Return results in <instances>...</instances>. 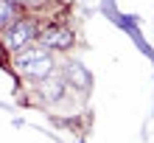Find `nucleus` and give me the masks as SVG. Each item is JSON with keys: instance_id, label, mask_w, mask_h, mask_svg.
Returning <instances> with one entry per match:
<instances>
[{"instance_id": "39448f33", "label": "nucleus", "mask_w": 154, "mask_h": 143, "mask_svg": "<svg viewBox=\"0 0 154 143\" xmlns=\"http://www.w3.org/2000/svg\"><path fill=\"white\" fill-rule=\"evenodd\" d=\"M62 79L67 82V87H73L79 93L93 90V76H90V70L81 65V62H67V65L62 67Z\"/></svg>"}, {"instance_id": "6e6552de", "label": "nucleus", "mask_w": 154, "mask_h": 143, "mask_svg": "<svg viewBox=\"0 0 154 143\" xmlns=\"http://www.w3.org/2000/svg\"><path fill=\"white\" fill-rule=\"evenodd\" d=\"M6 53H8V51L3 48V42H0V65H8V62H6Z\"/></svg>"}, {"instance_id": "0eeeda50", "label": "nucleus", "mask_w": 154, "mask_h": 143, "mask_svg": "<svg viewBox=\"0 0 154 143\" xmlns=\"http://www.w3.org/2000/svg\"><path fill=\"white\" fill-rule=\"evenodd\" d=\"M17 8H42L48 0H11Z\"/></svg>"}, {"instance_id": "f257e3e1", "label": "nucleus", "mask_w": 154, "mask_h": 143, "mask_svg": "<svg viewBox=\"0 0 154 143\" xmlns=\"http://www.w3.org/2000/svg\"><path fill=\"white\" fill-rule=\"evenodd\" d=\"M11 67H14V73H20L23 79H28V82H39V79L51 76L53 70H56V59H53L51 51H45L39 45H28V48L14 53Z\"/></svg>"}, {"instance_id": "20e7f679", "label": "nucleus", "mask_w": 154, "mask_h": 143, "mask_svg": "<svg viewBox=\"0 0 154 143\" xmlns=\"http://www.w3.org/2000/svg\"><path fill=\"white\" fill-rule=\"evenodd\" d=\"M34 84H37V95L42 101H48V104H56V101H62L67 95V82L62 79L59 70H53L51 76H45V79H39Z\"/></svg>"}, {"instance_id": "f03ea898", "label": "nucleus", "mask_w": 154, "mask_h": 143, "mask_svg": "<svg viewBox=\"0 0 154 143\" xmlns=\"http://www.w3.org/2000/svg\"><path fill=\"white\" fill-rule=\"evenodd\" d=\"M37 34H39V20L31 14H20L14 23H8L3 31H0V42L8 53H17L23 48H28L37 42Z\"/></svg>"}, {"instance_id": "7ed1b4c3", "label": "nucleus", "mask_w": 154, "mask_h": 143, "mask_svg": "<svg viewBox=\"0 0 154 143\" xmlns=\"http://www.w3.org/2000/svg\"><path fill=\"white\" fill-rule=\"evenodd\" d=\"M37 45L56 53V51H70L76 45V31L65 23H51V25H39V34H37Z\"/></svg>"}, {"instance_id": "423d86ee", "label": "nucleus", "mask_w": 154, "mask_h": 143, "mask_svg": "<svg viewBox=\"0 0 154 143\" xmlns=\"http://www.w3.org/2000/svg\"><path fill=\"white\" fill-rule=\"evenodd\" d=\"M20 14H23V8H17L11 0H0V31H3L8 23H14Z\"/></svg>"}]
</instances>
